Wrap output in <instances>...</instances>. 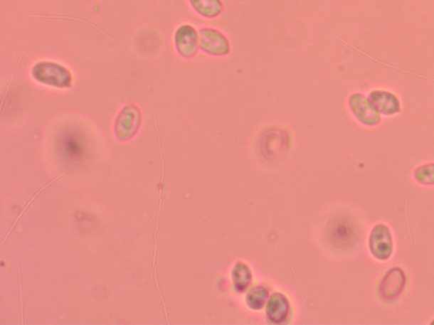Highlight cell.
Masks as SVG:
<instances>
[{"instance_id":"cell-1","label":"cell","mask_w":434,"mask_h":325,"mask_svg":"<svg viewBox=\"0 0 434 325\" xmlns=\"http://www.w3.org/2000/svg\"><path fill=\"white\" fill-rule=\"evenodd\" d=\"M33 77L38 82L58 87H68L72 82L69 70L51 62H42L35 65Z\"/></svg>"},{"instance_id":"cell-2","label":"cell","mask_w":434,"mask_h":325,"mask_svg":"<svg viewBox=\"0 0 434 325\" xmlns=\"http://www.w3.org/2000/svg\"><path fill=\"white\" fill-rule=\"evenodd\" d=\"M199 46L203 52L211 55L223 56L230 50L228 40L218 31L203 28L199 31Z\"/></svg>"},{"instance_id":"cell-3","label":"cell","mask_w":434,"mask_h":325,"mask_svg":"<svg viewBox=\"0 0 434 325\" xmlns=\"http://www.w3.org/2000/svg\"><path fill=\"white\" fill-rule=\"evenodd\" d=\"M371 253L379 260H388L392 255L393 240L391 231L384 225H378L370 237Z\"/></svg>"},{"instance_id":"cell-4","label":"cell","mask_w":434,"mask_h":325,"mask_svg":"<svg viewBox=\"0 0 434 325\" xmlns=\"http://www.w3.org/2000/svg\"><path fill=\"white\" fill-rule=\"evenodd\" d=\"M349 105L355 117L367 126H374L380 122V117L371 101L362 95H352L349 97Z\"/></svg>"},{"instance_id":"cell-5","label":"cell","mask_w":434,"mask_h":325,"mask_svg":"<svg viewBox=\"0 0 434 325\" xmlns=\"http://www.w3.org/2000/svg\"><path fill=\"white\" fill-rule=\"evenodd\" d=\"M406 282L404 271L395 268L388 271L380 284V295L383 299H395L401 295Z\"/></svg>"},{"instance_id":"cell-6","label":"cell","mask_w":434,"mask_h":325,"mask_svg":"<svg viewBox=\"0 0 434 325\" xmlns=\"http://www.w3.org/2000/svg\"><path fill=\"white\" fill-rule=\"evenodd\" d=\"M176 46L181 55L190 58L198 51L199 36L191 26H184L176 33Z\"/></svg>"},{"instance_id":"cell-7","label":"cell","mask_w":434,"mask_h":325,"mask_svg":"<svg viewBox=\"0 0 434 325\" xmlns=\"http://www.w3.org/2000/svg\"><path fill=\"white\" fill-rule=\"evenodd\" d=\"M290 304L281 293H275L270 298L267 306V316L273 324H282L289 318Z\"/></svg>"},{"instance_id":"cell-8","label":"cell","mask_w":434,"mask_h":325,"mask_svg":"<svg viewBox=\"0 0 434 325\" xmlns=\"http://www.w3.org/2000/svg\"><path fill=\"white\" fill-rule=\"evenodd\" d=\"M140 122V114L134 106H127L117 120V131L119 137L128 138L134 135Z\"/></svg>"},{"instance_id":"cell-9","label":"cell","mask_w":434,"mask_h":325,"mask_svg":"<svg viewBox=\"0 0 434 325\" xmlns=\"http://www.w3.org/2000/svg\"><path fill=\"white\" fill-rule=\"evenodd\" d=\"M370 101L374 108L383 114L391 115L400 110L397 97L391 92L375 91L371 92Z\"/></svg>"},{"instance_id":"cell-10","label":"cell","mask_w":434,"mask_h":325,"mask_svg":"<svg viewBox=\"0 0 434 325\" xmlns=\"http://www.w3.org/2000/svg\"><path fill=\"white\" fill-rule=\"evenodd\" d=\"M199 14L206 17H216L223 11V4L220 0H190Z\"/></svg>"},{"instance_id":"cell-11","label":"cell","mask_w":434,"mask_h":325,"mask_svg":"<svg viewBox=\"0 0 434 325\" xmlns=\"http://www.w3.org/2000/svg\"><path fill=\"white\" fill-rule=\"evenodd\" d=\"M234 287L238 292H243L250 287L252 275L249 267L238 262L233 271Z\"/></svg>"},{"instance_id":"cell-12","label":"cell","mask_w":434,"mask_h":325,"mask_svg":"<svg viewBox=\"0 0 434 325\" xmlns=\"http://www.w3.org/2000/svg\"><path fill=\"white\" fill-rule=\"evenodd\" d=\"M268 292L263 287H256L248 293L246 304L250 309L259 310L263 308L265 302L268 301Z\"/></svg>"},{"instance_id":"cell-13","label":"cell","mask_w":434,"mask_h":325,"mask_svg":"<svg viewBox=\"0 0 434 325\" xmlns=\"http://www.w3.org/2000/svg\"><path fill=\"white\" fill-rule=\"evenodd\" d=\"M415 176L422 184H434V164L418 168L415 172Z\"/></svg>"}]
</instances>
